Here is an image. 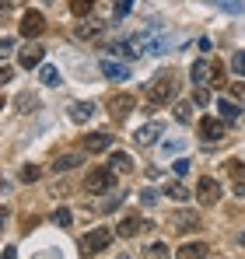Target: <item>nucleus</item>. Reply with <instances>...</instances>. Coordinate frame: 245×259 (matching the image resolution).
<instances>
[{
  "label": "nucleus",
  "instance_id": "obj_1",
  "mask_svg": "<svg viewBox=\"0 0 245 259\" xmlns=\"http://www.w3.org/2000/svg\"><path fill=\"white\" fill-rule=\"evenodd\" d=\"M175 95H179V77H175V70H165V74H158V77L147 84V102H151V105H168Z\"/></svg>",
  "mask_w": 245,
  "mask_h": 259
},
{
  "label": "nucleus",
  "instance_id": "obj_2",
  "mask_svg": "<svg viewBox=\"0 0 245 259\" xmlns=\"http://www.w3.org/2000/svg\"><path fill=\"white\" fill-rule=\"evenodd\" d=\"M116 189V172L112 168H91L88 179H84V193L88 196H105Z\"/></svg>",
  "mask_w": 245,
  "mask_h": 259
},
{
  "label": "nucleus",
  "instance_id": "obj_3",
  "mask_svg": "<svg viewBox=\"0 0 245 259\" xmlns=\"http://www.w3.org/2000/svg\"><path fill=\"white\" fill-rule=\"evenodd\" d=\"M109 242H112V231H109V228H91V231L84 235V242H81V256L91 259V256H98V252H105Z\"/></svg>",
  "mask_w": 245,
  "mask_h": 259
},
{
  "label": "nucleus",
  "instance_id": "obj_4",
  "mask_svg": "<svg viewBox=\"0 0 245 259\" xmlns=\"http://www.w3.org/2000/svg\"><path fill=\"white\" fill-rule=\"evenodd\" d=\"M46 32V14L42 11H25L21 14V35L25 39H39Z\"/></svg>",
  "mask_w": 245,
  "mask_h": 259
},
{
  "label": "nucleus",
  "instance_id": "obj_5",
  "mask_svg": "<svg viewBox=\"0 0 245 259\" xmlns=\"http://www.w3.org/2000/svg\"><path fill=\"white\" fill-rule=\"evenodd\" d=\"M196 200H200L203 207H214V203L221 200V182L210 179V175H203V179L196 182Z\"/></svg>",
  "mask_w": 245,
  "mask_h": 259
},
{
  "label": "nucleus",
  "instance_id": "obj_6",
  "mask_svg": "<svg viewBox=\"0 0 245 259\" xmlns=\"http://www.w3.org/2000/svg\"><path fill=\"white\" fill-rule=\"evenodd\" d=\"M200 140H203V144H221V140H224V119L203 116V119H200Z\"/></svg>",
  "mask_w": 245,
  "mask_h": 259
},
{
  "label": "nucleus",
  "instance_id": "obj_7",
  "mask_svg": "<svg viewBox=\"0 0 245 259\" xmlns=\"http://www.w3.org/2000/svg\"><path fill=\"white\" fill-rule=\"evenodd\" d=\"M189 77H193V84H214V60H207V56H200L193 67H189Z\"/></svg>",
  "mask_w": 245,
  "mask_h": 259
},
{
  "label": "nucleus",
  "instance_id": "obj_8",
  "mask_svg": "<svg viewBox=\"0 0 245 259\" xmlns=\"http://www.w3.org/2000/svg\"><path fill=\"white\" fill-rule=\"evenodd\" d=\"M133 95H126V91H119V95H112V102H109V116L112 119H126L130 112H133Z\"/></svg>",
  "mask_w": 245,
  "mask_h": 259
},
{
  "label": "nucleus",
  "instance_id": "obj_9",
  "mask_svg": "<svg viewBox=\"0 0 245 259\" xmlns=\"http://www.w3.org/2000/svg\"><path fill=\"white\" fill-rule=\"evenodd\" d=\"M84 154L88 151H67V154H56V161H53V172H70V168H81L84 165Z\"/></svg>",
  "mask_w": 245,
  "mask_h": 259
},
{
  "label": "nucleus",
  "instance_id": "obj_10",
  "mask_svg": "<svg viewBox=\"0 0 245 259\" xmlns=\"http://www.w3.org/2000/svg\"><path fill=\"white\" fill-rule=\"evenodd\" d=\"M200 224H203V221H200L196 210H175V214H172V228H175V231H196Z\"/></svg>",
  "mask_w": 245,
  "mask_h": 259
},
{
  "label": "nucleus",
  "instance_id": "obj_11",
  "mask_svg": "<svg viewBox=\"0 0 245 259\" xmlns=\"http://www.w3.org/2000/svg\"><path fill=\"white\" fill-rule=\"evenodd\" d=\"M42 56H46V49L39 42H28L21 49V56H18V67H25V70H32V67H42Z\"/></svg>",
  "mask_w": 245,
  "mask_h": 259
},
{
  "label": "nucleus",
  "instance_id": "obj_12",
  "mask_svg": "<svg viewBox=\"0 0 245 259\" xmlns=\"http://www.w3.org/2000/svg\"><path fill=\"white\" fill-rule=\"evenodd\" d=\"M81 147L88 151V154H102V151L112 147V137H109V133H88V137L81 140Z\"/></svg>",
  "mask_w": 245,
  "mask_h": 259
},
{
  "label": "nucleus",
  "instance_id": "obj_13",
  "mask_svg": "<svg viewBox=\"0 0 245 259\" xmlns=\"http://www.w3.org/2000/svg\"><path fill=\"white\" fill-rule=\"evenodd\" d=\"M140 228H151V224H147V221H140L137 214H126L119 224H116V231H119L123 238H133V235H140Z\"/></svg>",
  "mask_w": 245,
  "mask_h": 259
},
{
  "label": "nucleus",
  "instance_id": "obj_14",
  "mask_svg": "<svg viewBox=\"0 0 245 259\" xmlns=\"http://www.w3.org/2000/svg\"><path fill=\"white\" fill-rule=\"evenodd\" d=\"M102 74L109 81H130V67L126 63H116V60H102Z\"/></svg>",
  "mask_w": 245,
  "mask_h": 259
},
{
  "label": "nucleus",
  "instance_id": "obj_15",
  "mask_svg": "<svg viewBox=\"0 0 245 259\" xmlns=\"http://www.w3.org/2000/svg\"><path fill=\"white\" fill-rule=\"evenodd\" d=\"M161 133H165L161 123H144V126L137 130V144H140V147H147V144H154Z\"/></svg>",
  "mask_w": 245,
  "mask_h": 259
},
{
  "label": "nucleus",
  "instance_id": "obj_16",
  "mask_svg": "<svg viewBox=\"0 0 245 259\" xmlns=\"http://www.w3.org/2000/svg\"><path fill=\"white\" fill-rule=\"evenodd\" d=\"M91 116H95V105H91V102H74V105H70V119H74V123H88Z\"/></svg>",
  "mask_w": 245,
  "mask_h": 259
},
{
  "label": "nucleus",
  "instance_id": "obj_17",
  "mask_svg": "<svg viewBox=\"0 0 245 259\" xmlns=\"http://www.w3.org/2000/svg\"><path fill=\"white\" fill-rule=\"evenodd\" d=\"M109 168H112V172H133V158H130L126 151H112Z\"/></svg>",
  "mask_w": 245,
  "mask_h": 259
},
{
  "label": "nucleus",
  "instance_id": "obj_18",
  "mask_svg": "<svg viewBox=\"0 0 245 259\" xmlns=\"http://www.w3.org/2000/svg\"><path fill=\"white\" fill-rule=\"evenodd\" d=\"M210 249H207L203 242H186L182 249H179V259H203Z\"/></svg>",
  "mask_w": 245,
  "mask_h": 259
},
{
  "label": "nucleus",
  "instance_id": "obj_19",
  "mask_svg": "<svg viewBox=\"0 0 245 259\" xmlns=\"http://www.w3.org/2000/svg\"><path fill=\"white\" fill-rule=\"evenodd\" d=\"M217 112H221V119H224V123H235V119L242 116V109H238L235 102H228V98H221V102H217Z\"/></svg>",
  "mask_w": 245,
  "mask_h": 259
},
{
  "label": "nucleus",
  "instance_id": "obj_20",
  "mask_svg": "<svg viewBox=\"0 0 245 259\" xmlns=\"http://www.w3.org/2000/svg\"><path fill=\"white\" fill-rule=\"evenodd\" d=\"M165 196L175 200V203H186V200H189V189H186L182 182H168V186H165Z\"/></svg>",
  "mask_w": 245,
  "mask_h": 259
},
{
  "label": "nucleus",
  "instance_id": "obj_21",
  "mask_svg": "<svg viewBox=\"0 0 245 259\" xmlns=\"http://www.w3.org/2000/svg\"><path fill=\"white\" fill-rule=\"evenodd\" d=\"M95 11V0H70V14L74 18H88Z\"/></svg>",
  "mask_w": 245,
  "mask_h": 259
},
{
  "label": "nucleus",
  "instance_id": "obj_22",
  "mask_svg": "<svg viewBox=\"0 0 245 259\" xmlns=\"http://www.w3.org/2000/svg\"><path fill=\"white\" fill-rule=\"evenodd\" d=\"M224 168H228V175H231L235 182H245V161L231 158V161H224Z\"/></svg>",
  "mask_w": 245,
  "mask_h": 259
},
{
  "label": "nucleus",
  "instance_id": "obj_23",
  "mask_svg": "<svg viewBox=\"0 0 245 259\" xmlns=\"http://www.w3.org/2000/svg\"><path fill=\"white\" fill-rule=\"evenodd\" d=\"M39 81H42V84H56V81H60V70L49 67V63H42V67H39Z\"/></svg>",
  "mask_w": 245,
  "mask_h": 259
},
{
  "label": "nucleus",
  "instance_id": "obj_24",
  "mask_svg": "<svg viewBox=\"0 0 245 259\" xmlns=\"http://www.w3.org/2000/svg\"><path fill=\"white\" fill-rule=\"evenodd\" d=\"M175 119L179 123H193V105L189 102H175Z\"/></svg>",
  "mask_w": 245,
  "mask_h": 259
},
{
  "label": "nucleus",
  "instance_id": "obj_25",
  "mask_svg": "<svg viewBox=\"0 0 245 259\" xmlns=\"http://www.w3.org/2000/svg\"><path fill=\"white\" fill-rule=\"evenodd\" d=\"M98 32H102V25H98V21H81V28H77V35H81V39H95Z\"/></svg>",
  "mask_w": 245,
  "mask_h": 259
},
{
  "label": "nucleus",
  "instance_id": "obj_26",
  "mask_svg": "<svg viewBox=\"0 0 245 259\" xmlns=\"http://www.w3.org/2000/svg\"><path fill=\"white\" fill-rule=\"evenodd\" d=\"M39 179H42L39 165H25V168H21V182H39Z\"/></svg>",
  "mask_w": 245,
  "mask_h": 259
},
{
  "label": "nucleus",
  "instance_id": "obj_27",
  "mask_svg": "<svg viewBox=\"0 0 245 259\" xmlns=\"http://www.w3.org/2000/svg\"><path fill=\"white\" fill-rule=\"evenodd\" d=\"M182 147H186L182 140H165V144H161V154H165V158H172V154H179Z\"/></svg>",
  "mask_w": 245,
  "mask_h": 259
},
{
  "label": "nucleus",
  "instance_id": "obj_28",
  "mask_svg": "<svg viewBox=\"0 0 245 259\" xmlns=\"http://www.w3.org/2000/svg\"><path fill=\"white\" fill-rule=\"evenodd\" d=\"M147 259H172V256H168V245H161V242H154V245L147 249Z\"/></svg>",
  "mask_w": 245,
  "mask_h": 259
},
{
  "label": "nucleus",
  "instance_id": "obj_29",
  "mask_svg": "<svg viewBox=\"0 0 245 259\" xmlns=\"http://www.w3.org/2000/svg\"><path fill=\"white\" fill-rule=\"evenodd\" d=\"M53 224L67 228V224H70V210H67V207H56V210H53Z\"/></svg>",
  "mask_w": 245,
  "mask_h": 259
},
{
  "label": "nucleus",
  "instance_id": "obj_30",
  "mask_svg": "<svg viewBox=\"0 0 245 259\" xmlns=\"http://www.w3.org/2000/svg\"><path fill=\"white\" fill-rule=\"evenodd\" d=\"M231 70H235V74H245V53H235V56H231Z\"/></svg>",
  "mask_w": 245,
  "mask_h": 259
},
{
  "label": "nucleus",
  "instance_id": "obj_31",
  "mask_svg": "<svg viewBox=\"0 0 245 259\" xmlns=\"http://www.w3.org/2000/svg\"><path fill=\"white\" fill-rule=\"evenodd\" d=\"M140 203H144V207H154V203H158V193H154V189H144V193H140Z\"/></svg>",
  "mask_w": 245,
  "mask_h": 259
},
{
  "label": "nucleus",
  "instance_id": "obj_32",
  "mask_svg": "<svg viewBox=\"0 0 245 259\" xmlns=\"http://www.w3.org/2000/svg\"><path fill=\"white\" fill-rule=\"evenodd\" d=\"M214 4H217V7H224V11H231V14H238V11H242V4H238V0H214Z\"/></svg>",
  "mask_w": 245,
  "mask_h": 259
},
{
  "label": "nucleus",
  "instance_id": "obj_33",
  "mask_svg": "<svg viewBox=\"0 0 245 259\" xmlns=\"http://www.w3.org/2000/svg\"><path fill=\"white\" fill-rule=\"evenodd\" d=\"M11 53H14V39H7V35H4V39H0V60H4V56H11Z\"/></svg>",
  "mask_w": 245,
  "mask_h": 259
},
{
  "label": "nucleus",
  "instance_id": "obj_34",
  "mask_svg": "<svg viewBox=\"0 0 245 259\" xmlns=\"http://www.w3.org/2000/svg\"><path fill=\"white\" fill-rule=\"evenodd\" d=\"M189 168H193V165H189L186 158H179V161L172 165V172H175V175H186V172H189Z\"/></svg>",
  "mask_w": 245,
  "mask_h": 259
},
{
  "label": "nucleus",
  "instance_id": "obj_35",
  "mask_svg": "<svg viewBox=\"0 0 245 259\" xmlns=\"http://www.w3.org/2000/svg\"><path fill=\"white\" fill-rule=\"evenodd\" d=\"M193 102H196V105H207V102H210V91H207V88H196Z\"/></svg>",
  "mask_w": 245,
  "mask_h": 259
},
{
  "label": "nucleus",
  "instance_id": "obj_36",
  "mask_svg": "<svg viewBox=\"0 0 245 259\" xmlns=\"http://www.w3.org/2000/svg\"><path fill=\"white\" fill-rule=\"evenodd\" d=\"M130 7H133V0H119V4H116V18L130 14Z\"/></svg>",
  "mask_w": 245,
  "mask_h": 259
},
{
  "label": "nucleus",
  "instance_id": "obj_37",
  "mask_svg": "<svg viewBox=\"0 0 245 259\" xmlns=\"http://www.w3.org/2000/svg\"><path fill=\"white\" fill-rule=\"evenodd\" d=\"M228 91H231L238 102H245V84H228Z\"/></svg>",
  "mask_w": 245,
  "mask_h": 259
},
{
  "label": "nucleus",
  "instance_id": "obj_38",
  "mask_svg": "<svg viewBox=\"0 0 245 259\" xmlns=\"http://www.w3.org/2000/svg\"><path fill=\"white\" fill-rule=\"evenodd\" d=\"M11 77H14V70H11V67H0V84H7Z\"/></svg>",
  "mask_w": 245,
  "mask_h": 259
},
{
  "label": "nucleus",
  "instance_id": "obj_39",
  "mask_svg": "<svg viewBox=\"0 0 245 259\" xmlns=\"http://www.w3.org/2000/svg\"><path fill=\"white\" fill-rule=\"evenodd\" d=\"M14 252H18V249H14V245H7V249H0V259H18Z\"/></svg>",
  "mask_w": 245,
  "mask_h": 259
},
{
  "label": "nucleus",
  "instance_id": "obj_40",
  "mask_svg": "<svg viewBox=\"0 0 245 259\" xmlns=\"http://www.w3.org/2000/svg\"><path fill=\"white\" fill-rule=\"evenodd\" d=\"M7 14H11V4H4V0H0V21H7Z\"/></svg>",
  "mask_w": 245,
  "mask_h": 259
},
{
  "label": "nucleus",
  "instance_id": "obj_41",
  "mask_svg": "<svg viewBox=\"0 0 245 259\" xmlns=\"http://www.w3.org/2000/svg\"><path fill=\"white\" fill-rule=\"evenodd\" d=\"M235 193H238V196L245 200V182H235Z\"/></svg>",
  "mask_w": 245,
  "mask_h": 259
},
{
  "label": "nucleus",
  "instance_id": "obj_42",
  "mask_svg": "<svg viewBox=\"0 0 245 259\" xmlns=\"http://www.w3.org/2000/svg\"><path fill=\"white\" fill-rule=\"evenodd\" d=\"M4 224H7V210L0 207V231H4Z\"/></svg>",
  "mask_w": 245,
  "mask_h": 259
},
{
  "label": "nucleus",
  "instance_id": "obj_43",
  "mask_svg": "<svg viewBox=\"0 0 245 259\" xmlns=\"http://www.w3.org/2000/svg\"><path fill=\"white\" fill-rule=\"evenodd\" d=\"M242 245H245V231H242Z\"/></svg>",
  "mask_w": 245,
  "mask_h": 259
},
{
  "label": "nucleus",
  "instance_id": "obj_44",
  "mask_svg": "<svg viewBox=\"0 0 245 259\" xmlns=\"http://www.w3.org/2000/svg\"><path fill=\"white\" fill-rule=\"evenodd\" d=\"M0 109H4V98H0Z\"/></svg>",
  "mask_w": 245,
  "mask_h": 259
},
{
  "label": "nucleus",
  "instance_id": "obj_45",
  "mask_svg": "<svg viewBox=\"0 0 245 259\" xmlns=\"http://www.w3.org/2000/svg\"><path fill=\"white\" fill-rule=\"evenodd\" d=\"M123 259H126V256H123Z\"/></svg>",
  "mask_w": 245,
  "mask_h": 259
}]
</instances>
